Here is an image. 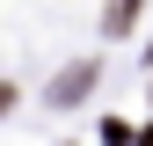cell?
I'll return each mask as SVG.
<instances>
[{
    "mask_svg": "<svg viewBox=\"0 0 153 146\" xmlns=\"http://www.w3.org/2000/svg\"><path fill=\"white\" fill-rule=\"evenodd\" d=\"M88 88H95V66H73V73L51 80V102H73V95H88Z\"/></svg>",
    "mask_w": 153,
    "mask_h": 146,
    "instance_id": "6da1fadb",
    "label": "cell"
},
{
    "mask_svg": "<svg viewBox=\"0 0 153 146\" xmlns=\"http://www.w3.org/2000/svg\"><path fill=\"white\" fill-rule=\"evenodd\" d=\"M7 102H15V88H0V110H7Z\"/></svg>",
    "mask_w": 153,
    "mask_h": 146,
    "instance_id": "7a4b0ae2",
    "label": "cell"
},
{
    "mask_svg": "<svg viewBox=\"0 0 153 146\" xmlns=\"http://www.w3.org/2000/svg\"><path fill=\"white\" fill-rule=\"evenodd\" d=\"M139 146H153V124H146V132H139Z\"/></svg>",
    "mask_w": 153,
    "mask_h": 146,
    "instance_id": "3957f363",
    "label": "cell"
}]
</instances>
